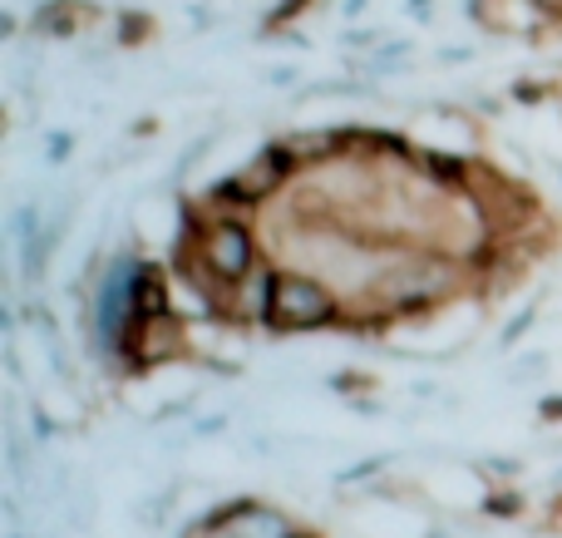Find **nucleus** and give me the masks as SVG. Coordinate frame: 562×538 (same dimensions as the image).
<instances>
[{
  "label": "nucleus",
  "mask_w": 562,
  "mask_h": 538,
  "mask_svg": "<svg viewBox=\"0 0 562 538\" xmlns=\"http://www.w3.org/2000/svg\"><path fill=\"white\" fill-rule=\"evenodd\" d=\"M193 538H296L291 524L281 519L277 509H262V504H243V509H227L207 524L203 534Z\"/></svg>",
  "instance_id": "6"
},
{
  "label": "nucleus",
  "mask_w": 562,
  "mask_h": 538,
  "mask_svg": "<svg viewBox=\"0 0 562 538\" xmlns=\"http://www.w3.org/2000/svg\"><path fill=\"white\" fill-rule=\"evenodd\" d=\"M340 322H346V306H340V292L326 277L281 267L272 296V332H316V326H340Z\"/></svg>",
  "instance_id": "3"
},
{
  "label": "nucleus",
  "mask_w": 562,
  "mask_h": 538,
  "mask_svg": "<svg viewBox=\"0 0 562 538\" xmlns=\"http://www.w3.org/2000/svg\"><path fill=\"white\" fill-rule=\"evenodd\" d=\"M94 20H99V5H89V0H40V10L30 15V30L45 40H75V35H89Z\"/></svg>",
  "instance_id": "7"
},
{
  "label": "nucleus",
  "mask_w": 562,
  "mask_h": 538,
  "mask_svg": "<svg viewBox=\"0 0 562 538\" xmlns=\"http://www.w3.org/2000/svg\"><path fill=\"white\" fill-rule=\"evenodd\" d=\"M138 272H144V262H134V257H114V262L104 267V277H99L94 287V312H89V326H94V341L104 346L109 356H124L128 336H134V322H138Z\"/></svg>",
  "instance_id": "4"
},
{
  "label": "nucleus",
  "mask_w": 562,
  "mask_h": 538,
  "mask_svg": "<svg viewBox=\"0 0 562 538\" xmlns=\"http://www.w3.org/2000/svg\"><path fill=\"white\" fill-rule=\"evenodd\" d=\"M277 262H257L252 272L243 277V282L223 287V302H217V312L227 316V322L237 326H272V296H277Z\"/></svg>",
  "instance_id": "5"
},
{
  "label": "nucleus",
  "mask_w": 562,
  "mask_h": 538,
  "mask_svg": "<svg viewBox=\"0 0 562 538\" xmlns=\"http://www.w3.org/2000/svg\"><path fill=\"white\" fill-rule=\"evenodd\" d=\"M257 262H262V243H257L252 217L233 213V208H213V203H207V213L188 227L183 257H178L183 272L203 277V282L213 287L217 302H223V287L243 282Z\"/></svg>",
  "instance_id": "1"
},
{
  "label": "nucleus",
  "mask_w": 562,
  "mask_h": 538,
  "mask_svg": "<svg viewBox=\"0 0 562 538\" xmlns=\"http://www.w3.org/2000/svg\"><path fill=\"white\" fill-rule=\"evenodd\" d=\"M114 30H119V45H144L148 35H154V20L148 15H134V10H119V20H114Z\"/></svg>",
  "instance_id": "8"
},
{
  "label": "nucleus",
  "mask_w": 562,
  "mask_h": 538,
  "mask_svg": "<svg viewBox=\"0 0 562 538\" xmlns=\"http://www.w3.org/2000/svg\"><path fill=\"white\" fill-rule=\"evenodd\" d=\"M409 5H415V15L425 20V15H429V5H435V0H409Z\"/></svg>",
  "instance_id": "10"
},
{
  "label": "nucleus",
  "mask_w": 562,
  "mask_h": 538,
  "mask_svg": "<svg viewBox=\"0 0 562 538\" xmlns=\"http://www.w3.org/2000/svg\"><path fill=\"white\" fill-rule=\"evenodd\" d=\"M301 173L296 154H291L286 138H272L262 144L252 158H247L237 173H227L223 183L213 188V208H233V213H252V208L272 203L291 188V178Z\"/></svg>",
  "instance_id": "2"
},
{
  "label": "nucleus",
  "mask_w": 562,
  "mask_h": 538,
  "mask_svg": "<svg viewBox=\"0 0 562 538\" xmlns=\"http://www.w3.org/2000/svg\"><path fill=\"white\" fill-rule=\"evenodd\" d=\"M366 5H370V0H346V5H340V10H346V15L356 20V15H366Z\"/></svg>",
  "instance_id": "9"
}]
</instances>
